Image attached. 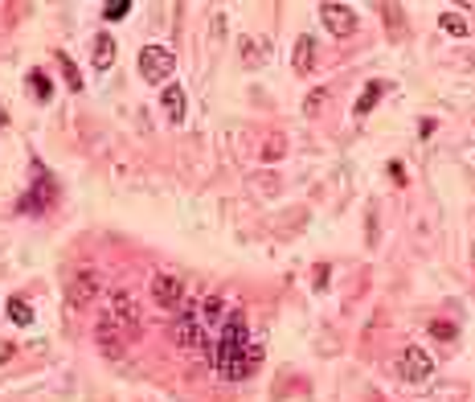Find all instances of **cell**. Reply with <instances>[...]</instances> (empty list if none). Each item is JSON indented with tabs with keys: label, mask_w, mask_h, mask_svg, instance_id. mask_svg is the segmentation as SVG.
<instances>
[{
	"label": "cell",
	"mask_w": 475,
	"mask_h": 402,
	"mask_svg": "<svg viewBox=\"0 0 475 402\" xmlns=\"http://www.w3.org/2000/svg\"><path fill=\"white\" fill-rule=\"evenodd\" d=\"M225 316H230V304L221 296H201L193 304H180L173 316V341L180 349H201L217 337Z\"/></svg>",
	"instance_id": "6da1fadb"
},
{
	"label": "cell",
	"mask_w": 475,
	"mask_h": 402,
	"mask_svg": "<svg viewBox=\"0 0 475 402\" xmlns=\"http://www.w3.org/2000/svg\"><path fill=\"white\" fill-rule=\"evenodd\" d=\"M246 341H250V328H246V316L238 312V308H230V316H225V324L217 328V337L209 341V365H214V374H230V365H234V358L246 349Z\"/></svg>",
	"instance_id": "7a4b0ae2"
},
{
	"label": "cell",
	"mask_w": 475,
	"mask_h": 402,
	"mask_svg": "<svg viewBox=\"0 0 475 402\" xmlns=\"http://www.w3.org/2000/svg\"><path fill=\"white\" fill-rule=\"evenodd\" d=\"M173 70H176V58H173V49L169 45H144L139 49V74L148 78V83H169L173 78Z\"/></svg>",
	"instance_id": "3957f363"
},
{
	"label": "cell",
	"mask_w": 475,
	"mask_h": 402,
	"mask_svg": "<svg viewBox=\"0 0 475 402\" xmlns=\"http://www.w3.org/2000/svg\"><path fill=\"white\" fill-rule=\"evenodd\" d=\"M98 296H103V275L94 267L74 271V279H70V287H66V304H70V308H90Z\"/></svg>",
	"instance_id": "277c9868"
},
{
	"label": "cell",
	"mask_w": 475,
	"mask_h": 402,
	"mask_svg": "<svg viewBox=\"0 0 475 402\" xmlns=\"http://www.w3.org/2000/svg\"><path fill=\"white\" fill-rule=\"evenodd\" d=\"M320 21H324V29H328L332 37H348V33H356V8H352V4L324 0V4H320Z\"/></svg>",
	"instance_id": "5b68a950"
},
{
	"label": "cell",
	"mask_w": 475,
	"mask_h": 402,
	"mask_svg": "<svg viewBox=\"0 0 475 402\" xmlns=\"http://www.w3.org/2000/svg\"><path fill=\"white\" fill-rule=\"evenodd\" d=\"M107 320H111L115 328H123L128 337H135V333H139V308H135L131 292H111V308H107Z\"/></svg>",
	"instance_id": "8992f818"
},
{
	"label": "cell",
	"mask_w": 475,
	"mask_h": 402,
	"mask_svg": "<svg viewBox=\"0 0 475 402\" xmlns=\"http://www.w3.org/2000/svg\"><path fill=\"white\" fill-rule=\"evenodd\" d=\"M53 197H58L53 177H49V173H37V177H33V189L21 197V210H25V214H45V210L53 206Z\"/></svg>",
	"instance_id": "52a82bcc"
},
{
	"label": "cell",
	"mask_w": 475,
	"mask_h": 402,
	"mask_svg": "<svg viewBox=\"0 0 475 402\" xmlns=\"http://www.w3.org/2000/svg\"><path fill=\"white\" fill-rule=\"evenodd\" d=\"M431 374H434V358L422 345H406L401 349V378L406 382H426Z\"/></svg>",
	"instance_id": "ba28073f"
},
{
	"label": "cell",
	"mask_w": 475,
	"mask_h": 402,
	"mask_svg": "<svg viewBox=\"0 0 475 402\" xmlns=\"http://www.w3.org/2000/svg\"><path fill=\"white\" fill-rule=\"evenodd\" d=\"M152 300H156V308H169L176 312L180 304H184V287H180V279L176 275H152Z\"/></svg>",
	"instance_id": "9c48e42d"
},
{
	"label": "cell",
	"mask_w": 475,
	"mask_h": 402,
	"mask_svg": "<svg viewBox=\"0 0 475 402\" xmlns=\"http://www.w3.org/2000/svg\"><path fill=\"white\" fill-rule=\"evenodd\" d=\"M262 365V341H246V349L234 358V365H230V374H225V382H242V378H250L254 369Z\"/></svg>",
	"instance_id": "30bf717a"
},
{
	"label": "cell",
	"mask_w": 475,
	"mask_h": 402,
	"mask_svg": "<svg viewBox=\"0 0 475 402\" xmlns=\"http://www.w3.org/2000/svg\"><path fill=\"white\" fill-rule=\"evenodd\" d=\"M94 337H98V349H103L107 358H123V333H119V328H115V324H111L107 316L98 320V328H94Z\"/></svg>",
	"instance_id": "8fae6325"
},
{
	"label": "cell",
	"mask_w": 475,
	"mask_h": 402,
	"mask_svg": "<svg viewBox=\"0 0 475 402\" xmlns=\"http://www.w3.org/2000/svg\"><path fill=\"white\" fill-rule=\"evenodd\" d=\"M238 49H242V62H246V66H262V62L270 58V45L262 42V37H242Z\"/></svg>",
	"instance_id": "7c38bea8"
},
{
	"label": "cell",
	"mask_w": 475,
	"mask_h": 402,
	"mask_svg": "<svg viewBox=\"0 0 475 402\" xmlns=\"http://www.w3.org/2000/svg\"><path fill=\"white\" fill-rule=\"evenodd\" d=\"M160 103H164V115H169V124H180L184 119V90L176 87H164V94H160Z\"/></svg>",
	"instance_id": "4fadbf2b"
},
{
	"label": "cell",
	"mask_w": 475,
	"mask_h": 402,
	"mask_svg": "<svg viewBox=\"0 0 475 402\" xmlns=\"http://www.w3.org/2000/svg\"><path fill=\"white\" fill-rule=\"evenodd\" d=\"M291 66H295L300 74H307V70L316 66V37H300V42H295V53H291Z\"/></svg>",
	"instance_id": "5bb4252c"
},
{
	"label": "cell",
	"mask_w": 475,
	"mask_h": 402,
	"mask_svg": "<svg viewBox=\"0 0 475 402\" xmlns=\"http://www.w3.org/2000/svg\"><path fill=\"white\" fill-rule=\"evenodd\" d=\"M115 62V37H94V70H107Z\"/></svg>",
	"instance_id": "9a60e30c"
},
{
	"label": "cell",
	"mask_w": 475,
	"mask_h": 402,
	"mask_svg": "<svg viewBox=\"0 0 475 402\" xmlns=\"http://www.w3.org/2000/svg\"><path fill=\"white\" fill-rule=\"evenodd\" d=\"M381 94H386V83H369V87L361 90V99H356V107H352V111H356V115H369V111L377 107V99H381Z\"/></svg>",
	"instance_id": "2e32d148"
},
{
	"label": "cell",
	"mask_w": 475,
	"mask_h": 402,
	"mask_svg": "<svg viewBox=\"0 0 475 402\" xmlns=\"http://www.w3.org/2000/svg\"><path fill=\"white\" fill-rule=\"evenodd\" d=\"M29 94H33V99H42V103L53 99V83H49V74H45V70H29Z\"/></svg>",
	"instance_id": "e0dca14e"
},
{
	"label": "cell",
	"mask_w": 475,
	"mask_h": 402,
	"mask_svg": "<svg viewBox=\"0 0 475 402\" xmlns=\"http://www.w3.org/2000/svg\"><path fill=\"white\" fill-rule=\"evenodd\" d=\"M53 58H58V66H62V74H66V87H70V90H74V94H78V90H83V78H78V70H74V62H70V53H66V49H58Z\"/></svg>",
	"instance_id": "ac0fdd59"
},
{
	"label": "cell",
	"mask_w": 475,
	"mask_h": 402,
	"mask_svg": "<svg viewBox=\"0 0 475 402\" xmlns=\"http://www.w3.org/2000/svg\"><path fill=\"white\" fill-rule=\"evenodd\" d=\"M8 320L25 328V324H33V308H29V304H25L21 296H12V300H8Z\"/></svg>",
	"instance_id": "d6986e66"
},
{
	"label": "cell",
	"mask_w": 475,
	"mask_h": 402,
	"mask_svg": "<svg viewBox=\"0 0 475 402\" xmlns=\"http://www.w3.org/2000/svg\"><path fill=\"white\" fill-rule=\"evenodd\" d=\"M438 25H442V33H451V37H467V21H463L459 12H442Z\"/></svg>",
	"instance_id": "ffe728a7"
},
{
	"label": "cell",
	"mask_w": 475,
	"mask_h": 402,
	"mask_svg": "<svg viewBox=\"0 0 475 402\" xmlns=\"http://www.w3.org/2000/svg\"><path fill=\"white\" fill-rule=\"evenodd\" d=\"M324 103H328V87L311 90V94L303 99V111H307V115H320V107H324Z\"/></svg>",
	"instance_id": "44dd1931"
},
{
	"label": "cell",
	"mask_w": 475,
	"mask_h": 402,
	"mask_svg": "<svg viewBox=\"0 0 475 402\" xmlns=\"http://www.w3.org/2000/svg\"><path fill=\"white\" fill-rule=\"evenodd\" d=\"M381 12H386L389 33H401V29H406V21H401V8H397V4H381Z\"/></svg>",
	"instance_id": "7402d4cb"
},
{
	"label": "cell",
	"mask_w": 475,
	"mask_h": 402,
	"mask_svg": "<svg viewBox=\"0 0 475 402\" xmlns=\"http://www.w3.org/2000/svg\"><path fill=\"white\" fill-rule=\"evenodd\" d=\"M128 12H131V0H111V4L103 8V17H107V21H123Z\"/></svg>",
	"instance_id": "603a6c76"
},
{
	"label": "cell",
	"mask_w": 475,
	"mask_h": 402,
	"mask_svg": "<svg viewBox=\"0 0 475 402\" xmlns=\"http://www.w3.org/2000/svg\"><path fill=\"white\" fill-rule=\"evenodd\" d=\"M431 337H438V341H455V337H459V328H455V324H447V320H434Z\"/></svg>",
	"instance_id": "cb8c5ba5"
},
{
	"label": "cell",
	"mask_w": 475,
	"mask_h": 402,
	"mask_svg": "<svg viewBox=\"0 0 475 402\" xmlns=\"http://www.w3.org/2000/svg\"><path fill=\"white\" fill-rule=\"evenodd\" d=\"M283 156V140H270L266 148H262V160H279Z\"/></svg>",
	"instance_id": "d4e9b609"
},
{
	"label": "cell",
	"mask_w": 475,
	"mask_h": 402,
	"mask_svg": "<svg viewBox=\"0 0 475 402\" xmlns=\"http://www.w3.org/2000/svg\"><path fill=\"white\" fill-rule=\"evenodd\" d=\"M389 177L397 181V185H406V169H401L397 160H389Z\"/></svg>",
	"instance_id": "484cf974"
},
{
	"label": "cell",
	"mask_w": 475,
	"mask_h": 402,
	"mask_svg": "<svg viewBox=\"0 0 475 402\" xmlns=\"http://www.w3.org/2000/svg\"><path fill=\"white\" fill-rule=\"evenodd\" d=\"M316 287H328V267H324V263L316 267Z\"/></svg>",
	"instance_id": "4316f807"
},
{
	"label": "cell",
	"mask_w": 475,
	"mask_h": 402,
	"mask_svg": "<svg viewBox=\"0 0 475 402\" xmlns=\"http://www.w3.org/2000/svg\"><path fill=\"white\" fill-rule=\"evenodd\" d=\"M4 124H8V115H4V111H0V128H4Z\"/></svg>",
	"instance_id": "83f0119b"
}]
</instances>
